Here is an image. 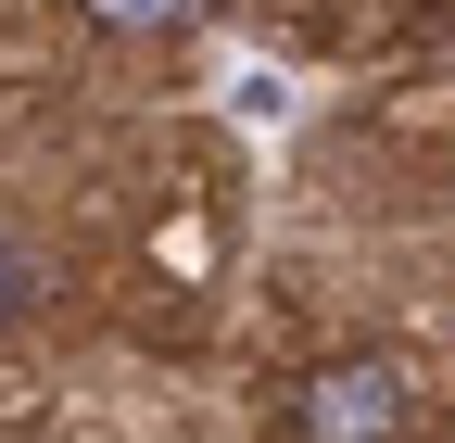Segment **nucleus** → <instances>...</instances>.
Returning <instances> with one entry per match:
<instances>
[{"label": "nucleus", "mask_w": 455, "mask_h": 443, "mask_svg": "<svg viewBox=\"0 0 455 443\" xmlns=\"http://www.w3.org/2000/svg\"><path fill=\"white\" fill-rule=\"evenodd\" d=\"M89 13H101V26H190L203 0H89Z\"/></svg>", "instance_id": "2"}, {"label": "nucleus", "mask_w": 455, "mask_h": 443, "mask_svg": "<svg viewBox=\"0 0 455 443\" xmlns=\"http://www.w3.org/2000/svg\"><path fill=\"white\" fill-rule=\"evenodd\" d=\"M405 418H418L405 355H329L291 380V443H405Z\"/></svg>", "instance_id": "1"}, {"label": "nucleus", "mask_w": 455, "mask_h": 443, "mask_svg": "<svg viewBox=\"0 0 455 443\" xmlns=\"http://www.w3.org/2000/svg\"><path fill=\"white\" fill-rule=\"evenodd\" d=\"M26 292H38V266H26V254H13V241H0V317H13V304H26Z\"/></svg>", "instance_id": "3"}]
</instances>
